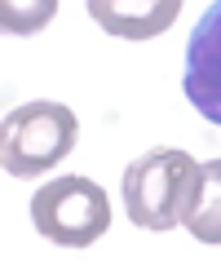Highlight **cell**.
<instances>
[{
    "label": "cell",
    "instance_id": "2",
    "mask_svg": "<svg viewBox=\"0 0 221 261\" xmlns=\"http://www.w3.org/2000/svg\"><path fill=\"white\" fill-rule=\"evenodd\" d=\"M80 138L75 111L62 102H22L5 115L0 128V164L9 177H44L53 164H62Z\"/></svg>",
    "mask_w": 221,
    "mask_h": 261
},
{
    "label": "cell",
    "instance_id": "6",
    "mask_svg": "<svg viewBox=\"0 0 221 261\" xmlns=\"http://www.w3.org/2000/svg\"><path fill=\"white\" fill-rule=\"evenodd\" d=\"M186 230L199 244H221V160L199 164V181L186 208Z\"/></svg>",
    "mask_w": 221,
    "mask_h": 261
},
{
    "label": "cell",
    "instance_id": "1",
    "mask_svg": "<svg viewBox=\"0 0 221 261\" xmlns=\"http://www.w3.org/2000/svg\"><path fill=\"white\" fill-rule=\"evenodd\" d=\"M199 164L177 146H159V151L137 155L124 168V213L137 230H173L186 221Z\"/></svg>",
    "mask_w": 221,
    "mask_h": 261
},
{
    "label": "cell",
    "instance_id": "5",
    "mask_svg": "<svg viewBox=\"0 0 221 261\" xmlns=\"http://www.w3.org/2000/svg\"><path fill=\"white\" fill-rule=\"evenodd\" d=\"M97 27L115 40H155L181 14V0H84Z\"/></svg>",
    "mask_w": 221,
    "mask_h": 261
},
{
    "label": "cell",
    "instance_id": "3",
    "mask_svg": "<svg viewBox=\"0 0 221 261\" xmlns=\"http://www.w3.org/2000/svg\"><path fill=\"white\" fill-rule=\"evenodd\" d=\"M31 226L58 248H93L110 230V199L89 177H58L31 195Z\"/></svg>",
    "mask_w": 221,
    "mask_h": 261
},
{
    "label": "cell",
    "instance_id": "4",
    "mask_svg": "<svg viewBox=\"0 0 221 261\" xmlns=\"http://www.w3.org/2000/svg\"><path fill=\"white\" fill-rule=\"evenodd\" d=\"M181 89L190 107L208 124H221V0H212L186 44V67H181Z\"/></svg>",
    "mask_w": 221,
    "mask_h": 261
},
{
    "label": "cell",
    "instance_id": "7",
    "mask_svg": "<svg viewBox=\"0 0 221 261\" xmlns=\"http://www.w3.org/2000/svg\"><path fill=\"white\" fill-rule=\"evenodd\" d=\"M58 0H0V31L5 36H36L53 22Z\"/></svg>",
    "mask_w": 221,
    "mask_h": 261
}]
</instances>
